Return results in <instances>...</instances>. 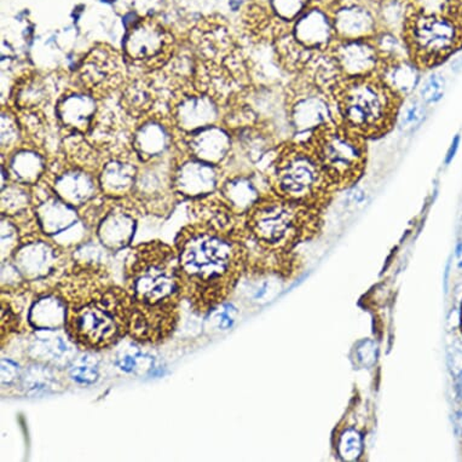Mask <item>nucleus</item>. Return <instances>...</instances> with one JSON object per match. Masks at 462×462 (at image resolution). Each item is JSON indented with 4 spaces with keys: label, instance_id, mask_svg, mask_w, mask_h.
<instances>
[{
    "label": "nucleus",
    "instance_id": "7",
    "mask_svg": "<svg viewBox=\"0 0 462 462\" xmlns=\"http://www.w3.org/2000/svg\"><path fill=\"white\" fill-rule=\"evenodd\" d=\"M73 262L72 251L38 231L21 236L2 265L12 269L24 290L34 294L55 287Z\"/></svg>",
    "mask_w": 462,
    "mask_h": 462
},
{
    "label": "nucleus",
    "instance_id": "24",
    "mask_svg": "<svg viewBox=\"0 0 462 462\" xmlns=\"http://www.w3.org/2000/svg\"><path fill=\"white\" fill-rule=\"evenodd\" d=\"M179 118L184 129L198 131L215 125L218 108L211 98H190L180 106Z\"/></svg>",
    "mask_w": 462,
    "mask_h": 462
},
{
    "label": "nucleus",
    "instance_id": "16",
    "mask_svg": "<svg viewBox=\"0 0 462 462\" xmlns=\"http://www.w3.org/2000/svg\"><path fill=\"white\" fill-rule=\"evenodd\" d=\"M33 209L42 233L51 239L80 223L79 211L57 197L51 188L44 197L33 201Z\"/></svg>",
    "mask_w": 462,
    "mask_h": 462
},
{
    "label": "nucleus",
    "instance_id": "19",
    "mask_svg": "<svg viewBox=\"0 0 462 462\" xmlns=\"http://www.w3.org/2000/svg\"><path fill=\"white\" fill-rule=\"evenodd\" d=\"M35 300L28 310L27 322L31 328L39 330H65L66 303L56 287L34 293Z\"/></svg>",
    "mask_w": 462,
    "mask_h": 462
},
{
    "label": "nucleus",
    "instance_id": "23",
    "mask_svg": "<svg viewBox=\"0 0 462 462\" xmlns=\"http://www.w3.org/2000/svg\"><path fill=\"white\" fill-rule=\"evenodd\" d=\"M136 180V167L123 162H112L103 169L98 182L105 197L124 200L133 194Z\"/></svg>",
    "mask_w": 462,
    "mask_h": 462
},
{
    "label": "nucleus",
    "instance_id": "36",
    "mask_svg": "<svg viewBox=\"0 0 462 462\" xmlns=\"http://www.w3.org/2000/svg\"><path fill=\"white\" fill-rule=\"evenodd\" d=\"M70 376L78 383H91L97 379L98 371L95 365H88V362L84 365L81 361V364L70 368Z\"/></svg>",
    "mask_w": 462,
    "mask_h": 462
},
{
    "label": "nucleus",
    "instance_id": "21",
    "mask_svg": "<svg viewBox=\"0 0 462 462\" xmlns=\"http://www.w3.org/2000/svg\"><path fill=\"white\" fill-rule=\"evenodd\" d=\"M233 147V136L229 131L218 125L198 130L190 141L195 158L217 166L229 158Z\"/></svg>",
    "mask_w": 462,
    "mask_h": 462
},
{
    "label": "nucleus",
    "instance_id": "2",
    "mask_svg": "<svg viewBox=\"0 0 462 462\" xmlns=\"http://www.w3.org/2000/svg\"><path fill=\"white\" fill-rule=\"evenodd\" d=\"M55 287L66 303V336L78 349L101 353L129 337L130 298L101 262L74 259Z\"/></svg>",
    "mask_w": 462,
    "mask_h": 462
},
{
    "label": "nucleus",
    "instance_id": "6",
    "mask_svg": "<svg viewBox=\"0 0 462 462\" xmlns=\"http://www.w3.org/2000/svg\"><path fill=\"white\" fill-rule=\"evenodd\" d=\"M269 180L280 198L314 208L336 187L314 151L297 144L281 148Z\"/></svg>",
    "mask_w": 462,
    "mask_h": 462
},
{
    "label": "nucleus",
    "instance_id": "1",
    "mask_svg": "<svg viewBox=\"0 0 462 462\" xmlns=\"http://www.w3.org/2000/svg\"><path fill=\"white\" fill-rule=\"evenodd\" d=\"M175 240L183 300L197 315L216 310L247 273L250 254L243 224L194 215Z\"/></svg>",
    "mask_w": 462,
    "mask_h": 462
},
{
    "label": "nucleus",
    "instance_id": "28",
    "mask_svg": "<svg viewBox=\"0 0 462 462\" xmlns=\"http://www.w3.org/2000/svg\"><path fill=\"white\" fill-rule=\"evenodd\" d=\"M428 116L429 106L418 97L411 96V97L401 99L398 103L394 124L402 134H413L424 125Z\"/></svg>",
    "mask_w": 462,
    "mask_h": 462
},
{
    "label": "nucleus",
    "instance_id": "3",
    "mask_svg": "<svg viewBox=\"0 0 462 462\" xmlns=\"http://www.w3.org/2000/svg\"><path fill=\"white\" fill-rule=\"evenodd\" d=\"M123 286L130 298L131 339L143 345L166 343L179 327L184 301L175 246L152 240L131 248Z\"/></svg>",
    "mask_w": 462,
    "mask_h": 462
},
{
    "label": "nucleus",
    "instance_id": "30",
    "mask_svg": "<svg viewBox=\"0 0 462 462\" xmlns=\"http://www.w3.org/2000/svg\"><path fill=\"white\" fill-rule=\"evenodd\" d=\"M378 49L383 62L400 61V60L413 59L410 44L404 34L386 30H379L372 38Z\"/></svg>",
    "mask_w": 462,
    "mask_h": 462
},
{
    "label": "nucleus",
    "instance_id": "4",
    "mask_svg": "<svg viewBox=\"0 0 462 462\" xmlns=\"http://www.w3.org/2000/svg\"><path fill=\"white\" fill-rule=\"evenodd\" d=\"M312 208L286 200L275 193L262 199L244 217L245 241L254 244L261 254L259 257L251 259L248 270H275L273 259H276L279 268V259L311 230L314 222Z\"/></svg>",
    "mask_w": 462,
    "mask_h": 462
},
{
    "label": "nucleus",
    "instance_id": "32",
    "mask_svg": "<svg viewBox=\"0 0 462 462\" xmlns=\"http://www.w3.org/2000/svg\"><path fill=\"white\" fill-rule=\"evenodd\" d=\"M447 88L446 76L439 70H432L428 76L422 78L417 97L428 106H437L446 96Z\"/></svg>",
    "mask_w": 462,
    "mask_h": 462
},
{
    "label": "nucleus",
    "instance_id": "20",
    "mask_svg": "<svg viewBox=\"0 0 462 462\" xmlns=\"http://www.w3.org/2000/svg\"><path fill=\"white\" fill-rule=\"evenodd\" d=\"M51 189L57 197L79 211L85 205L90 204L96 195L102 193L99 182L94 176L84 171L70 170L56 177Z\"/></svg>",
    "mask_w": 462,
    "mask_h": 462
},
{
    "label": "nucleus",
    "instance_id": "41",
    "mask_svg": "<svg viewBox=\"0 0 462 462\" xmlns=\"http://www.w3.org/2000/svg\"><path fill=\"white\" fill-rule=\"evenodd\" d=\"M457 257L458 268L462 269V243L457 248Z\"/></svg>",
    "mask_w": 462,
    "mask_h": 462
},
{
    "label": "nucleus",
    "instance_id": "5",
    "mask_svg": "<svg viewBox=\"0 0 462 462\" xmlns=\"http://www.w3.org/2000/svg\"><path fill=\"white\" fill-rule=\"evenodd\" d=\"M334 96L341 125L361 137L378 136L394 124L400 99L376 77L345 80Z\"/></svg>",
    "mask_w": 462,
    "mask_h": 462
},
{
    "label": "nucleus",
    "instance_id": "17",
    "mask_svg": "<svg viewBox=\"0 0 462 462\" xmlns=\"http://www.w3.org/2000/svg\"><path fill=\"white\" fill-rule=\"evenodd\" d=\"M219 198L236 215L244 217L259 204V201L273 191L263 190L262 184L250 173H239L220 184Z\"/></svg>",
    "mask_w": 462,
    "mask_h": 462
},
{
    "label": "nucleus",
    "instance_id": "18",
    "mask_svg": "<svg viewBox=\"0 0 462 462\" xmlns=\"http://www.w3.org/2000/svg\"><path fill=\"white\" fill-rule=\"evenodd\" d=\"M376 78L401 101L418 91L424 78V67L414 59L383 62Z\"/></svg>",
    "mask_w": 462,
    "mask_h": 462
},
{
    "label": "nucleus",
    "instance_id": "37",
    "mask_svg": "<svg viewBox=\"0 0 462 462\" xmlns=\"http://www.w3.org/2000/svg\"><path fill=\"white\" fill-rule=\"evenodd\" d=\"M461 141V134H455L453 140L450 142L449 148H448L446 156H444V165L449 166L450 163H453L455 158H457L458 149H460Z\"/></svg>",
    "mask_w": 462,
    "mask_h": 462
},
{
    "label": "nucleus",
    "instance_id": "38",
    "mask_svg": "<svg viewBox=\"0 0 462 462\" xmlns=\"http://www.w3.org/2000/svg\"><path fill=\"white\" fill-rule=\"evenodd\" d=\"M234 308L231 305L224 307L222 314L219 315V328L223 330L229 329L234 323L233 318Z\"/></svg>",
    "mask_w": 462,
    "mask_h": 462
},
{
    "label": "nucleus",
    "instance_id": "12",
    "mask_svg": "<svg viewBox=\"0 0 462 462\" xmlns=\"http://www.w3.org/2000/svg\"><path fill=\"white\" fill-rule=\"evenodd\" d=\"M330 51L345 80L374 78L383 63L373 39H337Z\"/></svg>",
    "mask_w": 462,
    "mask_h": 462
},
{
    "label": "nucleus",
    "instance_id": "22",
    "mask_svg": "<svg viewBox=\"0 0 462 462\" xmlns=\"http://www.w3.org/2000/svg\"><path fill=\"white\" fill-rule=\"evenodd\" d=\"M308 80L315 87L329 94L336 95L345 79L332 51L312 52L310 59L303 67Z\"/></svg>",
    "mask_w": 462,
    "mask_h": 462
},
{
    "label": "nucleus",
    "instance_id": "11",
    "mask_svg": "<svg viewBox=\"0 0 462 462\" xmlns=\"http://www.w3.org/2000/svg\"><path fill=\"white\" fill-rule=\"evenodd\" d=\"M337 39H372L380 30L376 3L334 0L329 6Z\"/></svg>",
    "mask_w": 462,
    "mask_h": 462
},
{
    "label": "nucleus",
    "instance_id": "40",
    "mask_svg": "<svg viewBox=\"0 0 462 462\" xmlns=\"http://www.w3.org/2000/svg\"><path fill=\"white\" fill-rule=\"evenodd\" d=\"M450 69L454 74L462 72V56L457 57V59H454L453 61H451Z\"/></svg>",
    "mask_w": 462,
    "mask_h": 462
},
{
    "label": "nucleus",
    "instance_id": "35",
    "mask_svg": "<svg viewBox=\"0 0 462 462\" xmlns=\"http://www.w3.org/2000/svg\"><path fill=\"white\" fill-rule=\"evenodd\" d=\"M339 453L345 460H355L361 455L362 436L357 430L346 429L339 437Z\"/></svg>",
    "mask_w": 462,
    "mask_h": 462
},
{
    "label": "nucleus",
    "instance_id": "26",
    "mask_svg": "<svg viewBox=\"0 0 462 462\" xmlns=\"http://www.w3.org/2000/svg\"><path fill=\"white\" fill-rule=\"evenodd\" d=\"M60 118L70 127L85 130L95 113V102L85 95H73L59 106Z\"/></svg>",
    "mask_w": 462,
    "mask_h": 462
},
{
    "label": "nucleus",
    "instance_id": "25",
    "mask_svg": "<svg viewBox=\"0 0 462 462\" xmlns=\"http://www.w3.org/2000/svg\"><path fill=\"white\" fill-rule=\"evenodd\" d=\"M165 41L162 33L156 31L134 32L126 42V53L134 61H151L162 55Z\"/></svg>",
    "mask_w": 462,
    "mask_h": 462
},
{
    "label": "nucleus",
    "instance_id": "33",
    "mask_svg": "<svg viewBox=\"0 0 462 462\" xmlns=\"http://www.w3.org/2000/svg\"><path fill=\"white\" fill-rule=\"evenodd\" d=\"M411 14L462 16V0H410Z\"/></svg>",
    "mask_w": 462,
    "mask_h": 462
},
{
    "label": "nucleus",
    "instance_id": "34",
    "mask_svg": "<svg viewBox=\"0 0 462 462\" xmlns=\"http://www.w3.org/2000/svg\"><path fill=\"white\" fill-rule=\"evenodd\" d=\"M314 3L315 0H270L273 13L277 19L291 24Z\"/></svg>",
    "mask_w": 462,
    "mask_h": 462
},
{
    "label": "nucleus",
    "instance_id": "29",
    "mask_svg": "<svg viewBox=\"0 0 462 462\" xmlns=\"http://www.w3.org/2000/svg\"><path fill=\"white\" fill-rule=\"evenodd\" d=\"M169 134L162 125L155 123L147 124L142 127L134 138V147L137 152L147 159L163 154L169 148Z\"/></svg>",
    "mask_w": 462,
    "mask_h": 462
},
{
    "label": "nucleus",
    "instance_id": "9",
    "mask_svg": "<svg viewBox=\"0 0 462 462\" xmlns=\"http://www.w3.org/2000/svg\"><path fill=\"white\" fill-rule=\"evenodd\" d=\"M288 122L293 144L311 148L319 134L340 124L336 96L308 80L288 102Z\"/></svg>",
    "mask_w": 462,
    "mask_h": 462
},
{
    "label": "nucleus",
    "instance_id": "15",
    "mask_svg": "<svg viewBox=\"0 0 462 462\" xmlns=\"http://www.w3.org/2000/svg\"><path fill=\"white\" fill-rule=\"evenodd\" d=\"M220 173L218 166L194 160L179 167L172 175L173 191L183 199H204L219 189Z\"/></svg>",
    "mask_w": 462,
    "mask_h": 462
},
{
    "label": "nucleus",
    "instance_id": "27",
    "mask_svg": "<svg viewBox=\"0 0 462 462\" xmlns=\"http://www.w3.org/2000/svg\"><path fill=\"white\" fill-rule=\"evenodd\" d=\"M376 14L380 30L403 34L411 16L410 0H378Z\"/></svg>",
    "mask_w": 462,
    "mask_h": 462
},
{
    "label": "nucleus",
    "instance_id": "31",
    "mask_svg": "<svg viewBox=\"0 0 462 462\" xmlns=\"http://www.w3.org/2000/svg\"><path fill=\"white\" fill-rule=\"evenodd\" d=\"M10 170L16 183L24 184V186H34L44 171V163L41 156L33 152L24 151L17 152L10 163Z\"/></svg>",
    "mask_w": 462,
    "mask_h": 462
},
{
    "label": "nucleus",
    "instance_id": "39",
    "mask_svg": "<svg viewBox=\"0 0 462 462\" xmlns=\"http://www.w3.org/2000/svg\"><path fill=\"white\" fill-rule=\"evenodd\" d=\"M347 200L350 202H353V204H361L362 201L365 199V190L362 189L361 187L356 186V184H354V186H351L349 188V190H347L346 195Z\"/></svg>",
    "mask_w": 462,
    "mask_h": 462
},
{
    "label": "nucleus",
    "instance_id": "14",
    "mask_svg": "<svg viewBox=\"0 0 462 462\" xmlns=\"http://www.w3.org/2000/svg\"><path fill=\"white\" fill-rule=\"evenodd\" d=\"M137 219L127 206L116 205L102 211L94 227L98 243L110 254L126 250L133 243Z\"/></svg>",
    "mask_w": 462,
    "mask_h": 462
},
{
    "label": "nucleus",
    "instance_id": "10",
    "mask_svg": "<svg viewBox=\"0 0 462 462\" xmlns=\"http://www.w3.org/2000/svg\"><path fill=\"white\" fill-rule=\"evenodd\" d=\"M311 149L334 186L354 184L364 171V137L341 124L319 134Z\"/></svg>",
    "mask_w": 462,
    "mask_h": 462
},
{
    "label": "nucleus",
    "instance_id": "8",
    "mask_svg": "<svg viewBox=\"0 0 462 462\" xmlns=\"http://www.w3.org/2000/svg\"><path fill=\"white\" fill-rule=\"evenodd\" d=\"M403 34L413 59L430 69L462 48V16L411 14Z\"/></svg>",
    "mask_w": 462,
    "mask_h": 462
},
{
    "label": "nucleus",
    "instance_id": "13",
    "mask_svg": "<svg viewBox=\"0 0 462 462\" xmlns=\"http://www.w3.org/2000/svg\"><path fill=\"white\" fill-rule=\"evenodd\" d=\"M294 41L311 52L328 51L337 42L328 6L314 3L292 23Z\"/></svg>",
    "mask_w": 462,
    "mask_h": 462
}]
</instances>
